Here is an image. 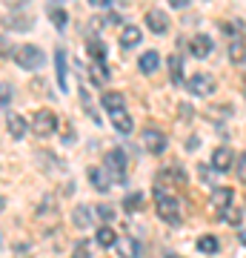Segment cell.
<instances>
[{
  "mask_svg": "<svg viewBox=\"0 0 246 258\" xmlns=\"http://www.w3.org/2000/svg\"><path fill=\"white\" fill-rule=\"evenodd\" d=\"M15 60H18L20 69L32 72V69H40V66L46 63V55L40 52V46H35V43H23V46L15 49Z\"/></svg>",
  "mask_w": 246,
  "mask_h": 258,
  "instance_id": "1",
  "label": "cell"
},
{
  "mask_svg": "<svg viewBox=\"0 0 246 258\" xmlns=\"http://www.w3.org/2000/svg\"><path fill=\"white\" fill-rule=\"evenodd\" d=\"M155 204H157V215H160L166 224H181V201H178V198H172V195L163 192V189H157Z\"/></svg>",
  "mask_w": 246,
  "mask_h": 258,
  "instance_id": "2",
  "label": "cell"
},
{
  "mask_svg": "<svg viewBox=\"0 0 246 258\" xmlns=\"http://www.w3.org/2000/svg\"><path fill=\"white\" fill-rule=\"evenodd\" d=\"M55 129H57V115H55V112L40 109L35 118H32V132H35L37 138H49Z\"/></svg>",
  "mask_w": 246,
  "mask_h": 258,
  "instance_id": "3",
  "label": "cell"
},
{
  "mask_svg": "<svg viewBox=\"0 0 246 258\" xmlns=\"http://www.w3.org/2000/svg\"><path fill=\"white\" fill-rule=\"evenodd\" d=\"M186 89H189L192 95H198V98H209L212 92H215V78H212L209 72H195L186 81Z\"/></svg>",
  "mask_w": 246,
  "mask_h": 258,
  "instance_id": "4",
  "label": "cell"
},
{
  "mask_svg": "<svg viewBox=\"0 0 246 258\" xmlns=\"http://www.w3.org/2000/svg\"><path fill=\"white\" fill-rule=\"evenodd\" d=\"M103 166L112 172V178L123 181V178H126V166H129L126 152H123V149H109V152H106V158H103Z\"/></svg>",
  "mask_w": 246,
  "mask_h": 258,
  "instance_id": "5",
  "label": "cell"
},
{
  "mask_svg": "<svg viewBox=\"0 0 246 258\" xmlns=\"http://www.w3.org/2000/svg\"><path fill=\"white\" fill-rule=\"evenodd\" d=\"M140 144H143L146 152H152V155H160L166 149V135L160 129H143L140 132Z\"/></svg>",
  "mask_w": 246,
  "mask_h": 258,
  "instance_id": "6",
  "label": "cell"
},
{
  "mask_svg": "<svg viewBox=\"0 0 246 258\" xmlns=\"http://www.w3.org/2000/svg\"><path fill=\"white\" fill-rule=\"evenodd\" d=\"M6 29H15V32H23V29H32V15H26V12H20V9H15L12 15H6V18L0 20Z\"/></svg>",
  "mask_w": 246,
  "mask_h": 258,
  "instance_id": "7",
  "label": "cell"
},
{
  "mask_svg": "<svg viewBox=\"0 0 246 258\" xmlns=\"http://www.w3.org/2000/svg\"><path fill=\"white\" fill-rule=\"evenodd\" d=\"M6 129H9V138H12V141H23V138H26L29 123H26V118H23V115L12 112L9 118H6Z\"/></svg>",
  "mask_w": 246,
  "mask_h": 258,
  "instance_id": "8",
  "label": "cell"
},
{
  "mask_svg": "<svg viewBox=\"0 0 246 258\" xmlns=\"http://www.w3.org/2000/svg\"><path fill=\"white\" fill-rule=\"evenodd\" d=\"M89 181H92V186L98 189V192H106L112 186V172L106 169V166H92L89 169Z\"/></svg>",
  "mask_w": 246,
  "mask_h": 258,
  "instance_id": "9",
  "label": "cell"
},
{
  "mask_svg": "<svg viewBox=\"0 0 246 258\" xmlns=\"http://www.w3.org/2000/svg\"><path fill=\"white\" fill-rule=\"evenodd\" d=\"M146 26L152 29L155 35H166L169 32V18L160 9H149L146 12Z\"/></svg>",
  "mask_w": 246,
  "mask_h": 258,
  "instance_id": "10",
  "label": "cell"
},
{
  "mask_svg": "<svg viewBox=\"0 0 246 258\" xmlns=\"http://www.w3.org/2000/svg\"><path fill=\"white\" fill-rule=\"evenodd\" d=\"M232 164H235V155H232V149L229 147H218L215 152H212V166H215L218 172L232 169Z\"/></svg>",
  "mask_w": 246,
  "mask_h": 258,
  "instance_id": "11",
  "label": "cell"
},
{
  "mask_svg": "<svg viewBox=\"0 0 246 258\" xmlns=\"http://www.w3.org/2000/svg\"><path fill=\"white\" fill-rule=\"evenodd\" d=\"M112 126L118 129L120 135H129V132L135 129V120H132V115H129L126 109H115L112 112Z\"/></svg>",
  "mask_w": 246,
  "mask_h": 258,
  "instance_id": "12",
  "label": "cell"
},
{
  "mask_svg": "<svg viewBox=\"0 0 246 258\" xmlns=\"http://www.w3.org/2000/svg\"><path fill=\"white\" fill-rule=\"evenodd\" d=\"M232 186H215L212 189V195H209V201H212V207L215 210H226L229 204H232Z\"/></svg>",
  "mask_w": 246,
  "mask_h": 258,
  "instance_id": "13",
  "label": "cell"
},
{
  "mask_svg": "<svg viewBox=\"0 0 246 258\" xmlns=\"http://www.w3.org/2000/svg\"><path fill=\"white\" fill-rule=\"evenodd\" d=\"M189 49H192L195 57H209L212 55V37L209 35H195L192 43H189Z\"/></svg>",
  "mask_w": 246,
  "mask_h": 258,
  "instance_id": "14",
  "label": "cell"
},
{
  "mask_svg": "<svg viewBox=\"0 0 246 258\" xmlns=\"http://www.w3.org/2000/svg\"><path fill=\"white\" fill-rule=\"evenodd\" d=\"M92 218H95V212H92V207H86V204H80V207L72 210V224L77 227V230H86V227L92 224Z\"/></svg>",
  "mask_w": 246,
  "mask_h": 258,
  "instance_id": "15",
  "label": "cell"
},
{
  "mask_svg": "<svg viewBox=\"0 0 246 258\" xmlns=\"http://www.w3.org/2000/svg\"><path fill=\"white\" fill-rule=\"evenodd\" d=\"M55 63H57V83H60V89L63 92H69V69H66V52L63 49H57L55 52Z\"/></svg>",
  "mask_w": 246,
  "mask_h": 258,
  "instance_id": "16",
  "label": "cell"
},
{
  "mask_svg": "<svg viewBox=\"0 0 246 258\" xmlns=\"http://www.w3.org/2000/svg\"><path fill=\"white\" fill-rule=\"evenodd\" d=\"M137 43H140V26H123V32H120V46L132 49Z\"/></svg>",
  "mask_w": 246,
  "mask_h": 258,
  "instance_id": "17",
  "label": "cell"
},
{
  "mask_svg": "<svg viewBox=\"0 0 246 258\" xmlns=\"http://www.w3.org/2000/svg\"><path fill=\"white\" fill-rule=\"evenodd\" d=\"M137 66H140V72H146V75L155 72L157 66H160V55H157L155 49H149V52H143V55H140V63H137Z\"/></svg>",
  "mask_w": 246,
  "mask_h": 258,
  "instance_id": "18",
  "label": "cell"
},
{
  "mask_svg": "<svg viewBox=\"0 0 246 258\" xmlns=\"http://www.w3.org/2000/svg\"><path fill=\"white\" fill-rule=\"evenodd\" d=\"M120 255H140V241H132V238H118L115 241Z\"/></svg>",
  "mask_w": 246,
  "mask_h": 258,
  "instance_id": "19",
  "label": "cell"
},
{
  "mask_svg": "<svg viewBox=\"0 0 246 258\" xmlns=\"http://www.w3.org/2000/svg\"><path fill=\"white\" fill-rule=\"evenodd\" d=\"M92 81L95 83H109V69H106V66H103V60H92Z\"/></svg>",
  "mask_w": 246,
  "mask_h": 258,
  "instance_id": "20",
  "label": "cell"
},
{
  "mask_svg": "<svg viewBox=\"0 0 246 258\" xmlns=\"http://www.w3.org/2000/svg\"><path fill=\"white\" fill-rule=\"evenodd\" d=\"M95 238H98V244H101V247H115V241H118V232L112 230V227H101Z\"/></svg>",
  "mask_w": 246,
  "mask_h": 258,
  "instance_id": "21",
  "label": "cell"
},
{
  "mask_svg": "<svg viewBox=\"0 0 246 258\" xmlns=\"http://www.w3.org/2000/svg\"><path fill=\"white\" fill-rule=\"evenodd\" d=\"M198 249L206 252V255H212V252H218L220 249V241L215 238V235H203V238H198Z\"/></svg>",
  "mask_w": 246,
  "mask_h": 258,
  "instance_id": "22",
  "label": "cell"
},
{
  "mask_svg": "<svg viewBox=\"0 0 246 258\" xmlns=\"http://www.w3.org/2000/svg\"><path fill=\"white\" fill-rule=\"evenodd\" d=\"M229 60H232V63H243L246 60V46L237 40V37L232 40V46H229Z\"/></svg>",
  "mask_w": 246,
  "mask_h": 258,
  "instance_id": "23",
  "label": "cell"
},
{
  "mask_svg": "<svg viewBox=\"0 0 246 258\" xmlns=\"http://www.w3.org/2000/svg\"><path fill=\"white\" fill-rule=\"evenodd\" d=\"M123 103H126V101H123V95H120V92H106V95H103V106H106L109 112L123 109Z\"/></svg>",
  "mask_w": 246,
  "mask_h": 258,
  "instance_id": "24",
  "label": "cell"
},
{
  "mask_svg": "<svg viewBox=\"0 0 246 258\" xmlns=\"http://www.w3.org/2000/svg\"><path fill=\"white\" fill-rule=\"evenodd\" d=\"M169 69H172V83H181L183 81V66H181V57L178 55L169 57Z\"/></svg>",
  "mask_w": 246,
  "mask_h": 258,
  "instance_id": "25",
  "label": "cell"
},
{
  "mask_svg": "<svg viewBox=\"0 0 246 258\" xmlns=\"http://www.w3.org/2000/svg\"><path fill=\"white\" fill-rule=\"evenodd\" d=\"M89 57L92 60H103L106 57V46H103L101 40H89Z\"/></svg>",
  "mask_w": 246,
  "mask_h": 258,
  "instance_id": "26",
  "label": "cell"
},
{
  "mask_svg": "<svg viewBox=\"0 0 246 258\" xmlns=\"http://www.w3.org/2000/svg\"><path fill=\"white\" fill-rule=\"evenodd\" d=\"M140 207H143V195H140V192L129 195L126 201H123V210H126V212H137Z\"/></svg>",
  "mask_w": 246,
  "mask_h": 258,
  "instance_id": "27",
  "label": "cell"
},
{
  "mask_svg": "<svg viewBox=\"0 0 246 258\" xmlns=\"http://www.w3.org/2000/svg\"><path fill=\"white\" fill-rule=\"evenodd\" d=\"M240 218H243V215H240V210H232V204L223 210V221L232 224V227H237V224H240Z\"/></svg>",
  "mask_w": 246,
  "mask_h": 258,
  "instance_id": "28",
  "label": "cell"
},
{
  "mask_svg": "<svg viewBox=\"0 0 246 258\" xmlns=\"http://www.w3.org/2000/svg\"><path fill=\"white\" fill-rule=\"evenodd\" d=\"M49 18H52V23H55L57 29H66V12L63 9H49Z\"/></svg>",
  "mask_w": 246,
  "mask_h": 258,
  "instance_id": "29",
  "label": "cell"
},
{
  "mask_svg": "<svg viewBox=\"0 0 246 258\" xmlns=\"http://www.w3.org/2000/svg\"><path fill=\"white\" fill-rule=\"evenodd\" d=\"M12 103V86L9 83H0V109H6Z\"/></svg>",
  "mask_w": 246,
  "mask_h": 258,
  "instance_id": "30",
  "label": "cell"
},
{
  "mask_svg": "<svg viewBox=\"0 0 246 258\" xmlns=\"http://www.w3.org/2000/svg\"><path fill=\"white\" fill-rule=\"evenodd\" d=\"M95 212L101 215L103 221H112V218H115V210H112L109 204H101V207H98V210H95Z\"/></svg>",
  "mask_w": 246,
  "mask_h": 258,
  "instance_id": "31",
  "label": "cell"
},
{
  "mask_svg": "<svg viewBox=\"0 0 246 258\" xmlns=\"http://www.w3.org/2000/svg\"><path fill=\"white\" fill-rule=\"evenodd\" d=\"M237 175L246 181V152H243V155H237Z\"/></svg>",
  "mask_w": 246,
  "mask_h": 258,
  "instance_id": "32",
  "label": "cell"
},
{
  "mask_svg": "<svg viewBox=\"0 0 246 258\" xmlns=\"http://www.w3.org/2000/svg\"><path fill=\"white\" fill-rule=\"evenodd\" d=\"M12 52V46H9V40H6V37L0 35V57H6Z\"/></svg>",
  "mask_w": 246,
  "mask_h": 258,
  "instance_id": "33",
  "label": "cell"
},
{
  "mask_svg": "<svg viewBox=\"0 0 246 258\" xmlns=\"http://www.w3.org/2000/svg\"><path fill=\"white\" fill-rule=\"evenodd\" d=\"M178 112H181V118H183V120H189L192 115H195V109H192V106H186V103H181V109H178Z\"/></svg>",
  "mask_w": 246,
  "mask_h": 258,
  "instance_id": "34",
  "label": "cell"
},
{
  "mask_svg": "<svg viewBox=\"0 0 246 258\" xmlns=\"http://www.w3.org/2000/svg\"><path fill=\"white\" fill-rule=\"evenodd\" d=\"M166 3H169L172 9H186V6H189L192 0H166Z\"/></svg>",
  "mask_w": 246,
  "mask_h": 258,
  "instance_id": "35",
  "label": "cell"
},
{
  "mask_svg": "<svg viewBox=\"0 0 246 258\" xmlns=\"http://www.w3.org/2000/svg\"><path fill=\"white\" fill-rule=\"evenodd\" d=\"M86 249H89L86 241H77V244H74V252H77V255H86Z\"/></svg>",
  "mask_w": 246,
  "mask_h": 258,
  "instance_id": "36",
  "label": "cell"
},
{
  "mask_svg": "<svg viewBox=\"0 0 246 258\" xmlns=\"http://www.w3.org/2000/svg\"><path fill=\"white\" fill-rule=\"evenodd\" d=\"M106 23H109V26H120L123 20H120V15H109V18H106Z\"/></svg>",
  "mask_w": 246,
  "mask_h": 258,
  "instance_id": "37",
  "label": "cell"
},
{
  "mask_svg": "<svg viewBox=\"0 0 246 258\" xmlns=\"http://www.w3.org/2000/svg\"><path fill=\"white\" fill-rule=\"evenodd\" d=\"M92 6H95V9H103V6H109V0H89Z\"/></svg>",
  "mask_w": 246,
  "mask_h": 258,
  "instance_id": "38",
  "label": "cell"
},
{
  "mask_svg": "<svg viewBox=\"0 0 246 258\" xmlns=\"http://www.w3.org/2000/svg\"><path fill=\"white\" fill-rule=\"evenodd\" d=\"M201 147V138H189V144H186V149H198Z\"/></svg>",
  "mask_w": 246,
  "mask_h": 258,
  "instance_id": "39",
  "label": "cell"
},
{
  "mask_svg": "<svg viewBox=\"0 0 246 258\" xmlns=\"http://www.w3.org/2000/svg\"><path fill=\"white\" fill-rule=\"evenodd\" d=\"M201 178H203V181H212V172L206 169V166H201Z\"/></svg>",
  "mask_w": 246,
  "mask_h": 258,
  "instance_id": "40",
  "label": "cell"
},
{
  "mask_svg": "<svg viewBox=\"0 0 246 258\" xmlns=\"http://www.w3.org/2000/svg\"><path fill=\"white\" fill-rule=\"evenodd\" d=\"M6 210V198H3V195H0V212Z\"/></svg>",
  "mask_w": 246,
  "mask_h": 258,
  "instance_id": "41",
  "label": "cell"
},
{
  "mask_svg": "<svg viewBox=\"0 0 246 258\" xmlns=\"http://www.w3.org/2000/svg\"><path fill=\"white\" fill-rule=\"evenodd\" d=\"M240 244H243V247H246V230L240 232Z\"/></svg>",
  "mask_w": 246,
  "mask_h": 258,
  "instance_id": "42",
  "label": "cell"
}]
</instances>
